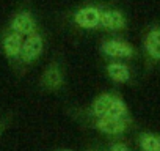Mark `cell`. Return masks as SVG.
Instances as JSON below:
<instances>
[{
	"instance_id": "cell-4",
	"label": "cell",
	"mask_w": 160,
	"mask_h": 151,
	"mask_svg": "<svg viewBox=\"0 0 160 151\" xmlns=\"http://www.w3.org/2000/svg\"><path fill=\"white\" fill-rule=\"evenodd\" d=\"M42 50H44V39L36 32V33L27 36V39H24V44H22V50H21V57L19 58H21L22 63L30 65V63H33L35 60H38L42 55Z\"/></svg>"
},
{
	"instance_id": "cell-14",
	"label": "cell",
	"mask_w": 160,
	"mask_h": 151,
	"mask_svg": "<svg viewBox=\"0 0 160 151\" xmlns=\"http://www.w3.org/2000/svg\"><path fill=\"white\" fill-rule=\"evenodd\" d=\"M3 128H5V126H3V123L0 121V135H2V132H3Z\"/></svg>"
},
{
	"instance_id": "cell-11",
	"label": "cell",
	"mask_w": 160,
	"mask_h": 151,
	"mask_svg": "<svg viewBox=\"0 0 160 151\" xmlns=\"http://www.w3.org/2000/svg\"><path fill=\"white\" fill-rule=\"evenodd\" d=\"M107 76L116 84H126L130 81V68L126 63L119 61H112L105 66Z\"/></svg>"
},
{
	"instance_id": "cell-9",
	"label": "cell",
	"mask_w": 160,
	"mask_h": 151,
	"mask_svg": "<svg viewBox=\"0 0 160 151\" xmlns=\"http://www.w3.org/2000/svg\"><path fill=\"white\" fill-rule=\"evenodd\" d=\"M143 49L149 60L160 61V25L151 27L143 39Z\"/></svg>"
},
{
	"instance_id": "cell-13",
	"label": "cell",
	"mask_w": 160,
	"mask_h": 151,
	"mask_svg": "<svg viewBox=\"0 0 160 151\" xmlns=\"http://www.w3.org/2000/svg\"><path fill=\"white\" fill-rule=\"evenodd\" d=\"M107 151H132L129 143L124 142V140H119V138H115L108 143L107 146Z\"/></svg>"
},
{
	"instance_id": "cell-15",
	"label": "cell",
	"mask_w": 160,
	"mask_h": 151,
	"mask_svg": "<svg viewBox=\"0 0 160 151\" xmlns=\"http://www.w3.org/2000/svg\"><path fill=\"white\" fill-rule=\"evenodd\" d=\"M57 151H72V149H57Z\"/></svg>"
},
{
	"instance_id": "cell-2",
	"label": "cell",
	"mask_w": 160,
	"mask_h": 151,
	"mask_svg": "<svg viewBox=\"0 0 160 151\" xmlns=\"http://www.w3.org/2000/svg\"><path fill=\"white\" fill-rule=\"evenodd\" d=\"M132 124V118H115V117H99L91 118V128L108 137H121L127 132Z\"/></svg>"
},
{
	"instance_id": "cell-5",
	"label": "cell",
	"mask_w": 160,
	"mask_h": 151,
	"mask_svg": "<svg viewBox=\"0 0 160 151\" xmlns=\"http://www.w3.org/2000/svg\"><path fill=\"white\" fill-rule=\"evenodd\" d=\"M101 52L110 58H132L135 47L122 39H105L101 44Z\"/></svg>"
},
{
	"instance_id": "cell-1",
	"label": "cell",
	"mask_w": 160,
	"mask_h": 151,
	"mask_svg": "<svg viewBox=\"0 0 160 151\" xmlns=\"http://www.w3.org/2000/svg\"><path fill=\"white\" fill-rule=\"evenodd\" d=\"M88 113L91 118H99V117L130 118L126 101L115 93H101L99 96H96L88 109Z\"/></svg>"
},
{
	"instance_id": "cell-8",
	"label": "cell",
	"mask_w": 160,
	"mask_h": 151,
	"mask_svg": "<svg viewBox=\"0 0 160 151\" xmlns=\"http://www.w3.org/2000/svg\"><path fill=\"white\" fill-rule=\"evenodd\" d=\"M126 25H127V21H126V16L122 11L112 10V8L102 10L101 25H99L101 29L108 30V32H119V30H124Z\"/></svg>"
},
{
	"instance_id": "cell-3",
	"label": "cell",
	"mask_w": 160,
	"mask_h": 151,
	"mask_svg": "<svg viewBox=\"0 0 160 151\" xmlns=\"http://www.w3.org/2000/svg\"><path fill=\"white\" fill-rule=\"evenodd\" d=\"M101 14H102V8H99L98 5H85L74 13L72 21L80 29L94 30L99 29L101 25Z\"/></svg>"
},
{
	"instance_id": "cell-7",
	"label": "cell",
	"mask_w": 160,
	"mask_h": 151,
	"mask_svg": "<svg viewBox=\"0 0 160 151\" xmlns=\"http://www.w3.org/2000/svg\"><path fill=\"white\" fill-rule=\"evenodd\" d=\"M64 84V76H63V71L60 68V63L57 61H52L42 72L41 76V85L47 90H60Z\"/></svg>"
},
{
	"instance_id": "cell-12",
	"label": "cell",
	"mask_w": 160,
	"mask_h": 151,
	"mask_svg": "<svg viewBox=\"0 0 160 151\" xmlns=\"http://www.w3.org/2000/svg\"><path fill=\"white\" fill-rule=\"evenodd\" d=\"M138 146L141 151H160V135L154 132H141L138 135Z\"/></svg>"
},
{
	"instance_id": "cell-16",
	"label": "cell",
	"mask_w": 160,
	"mask_h": 151,
	"mask_svg": "<svg viewBox=\"0 0 160 151\" xmlns=\"http://www.w3.org/2000/svg\"><path fill=\"white\" fill-rule=\"evenodd\" d=\"M91 151H99V149H91Z\"/></svg>"
},
{
	"instance_id": "cell-6",
	"label": "cell",
	"mask_w": 160,
	"mask_h": 151,
	"mask_svg": "<svg viewBox=\"0 0 160 151\" xmlns=\"http://www.w3.org/2000/svg\"><path fill=\"white\" fill-rule=\"evenodd\" d=\"M36 27L38 24L35 18L32 16V13L28 11H19L10 21V30L14 33H19L21 36H30L36 33Z\"/></svg>"
},
{
	"instance_id": "cell-10",
	"label": "cell",
	"mask_w": 160,
	"mask_h": 151,
	"mask_svg": "<svg viewBox=\"0 0 160 151\" xmlns=\"http://www.w3.org/2000/svg\"><path fill=\"white\" fill-rule=\"evenodd\" d=\"M22 44H24V36H21L19 33H14V32L10 30V32H7L3 35L2 49H3V54L10 60H16V58L21 57Z\"/></svg>"
}]
</instances>
